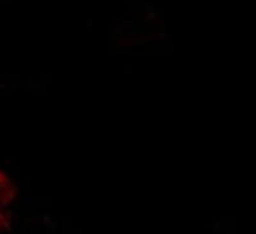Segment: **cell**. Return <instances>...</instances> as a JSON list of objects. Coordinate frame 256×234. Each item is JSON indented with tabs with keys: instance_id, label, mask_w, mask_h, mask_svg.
Segmentation results:
<instances>
[{
	"instance_id": "1",
	"label": "cell",
	"mask_w": 256,
	"mask_h": 234,
	"mask_svg": "<svg viewBox=\"0 0 256 234\" xmlns=\"http://www.w3.org/2000/svg\"><path fill=\"white\" fill-rule=\"evenodd\" d=\"M6 190H8V182H6L3 174L0 173V205L4 202Z\"/></svg>"
}]
</instances>
